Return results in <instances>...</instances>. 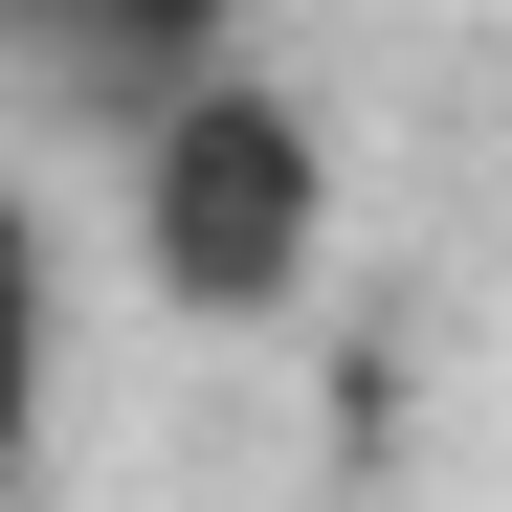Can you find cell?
<instances>
[{
	"mask_svg": "<svg viewBox=\"0 0 512 512\" xmlns=\"http://www.w3.org/2000/svg\"><path fill=\"white\" fill-rule=\"evenodd\" d=\"M0 23L45 45V90L134 112V90H179V67H223V45H245V0H0Z\"/></svg>",
	"mask_w": 512,
	"mask_h": 512,
	"instance_id": "2",
	"label": "cell"
},
{
	"mask_svg": "<svg viewBox=\"0 0 512 512\" xmlns=\"http://www.w3.org/2000/svg\"><path fill=\"white\" fill-rule=\"evenodd\" d=\"M112 245H134V290L179 312V334H268L312 312L334 268V134L290 67H179V90H134L112 112Z\"/></svg>",
	"mask_w": 512,
	"mask_h": 512,
	"instance_id": "1",
	"label": "cell"
},
{
	"mask_svg": "<svg viewBox=\"0 0 512 512\" xmlns=\"http://www.w3.org/2000/svg\"><path fill=\"white\" fill-rule=\"evenodd\" d=\"M45 357H67V268H45V201L0 179V446L45 423Z\"/></svg>",
	"mask_w": 512,
	"mask_h": 512,
	"instance_id": "3",
	"label": "cell"
}]
</instances>
